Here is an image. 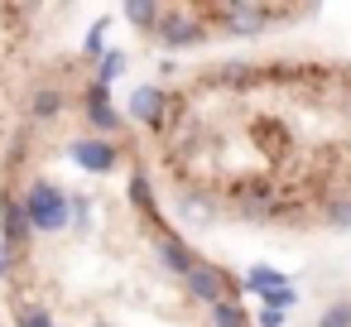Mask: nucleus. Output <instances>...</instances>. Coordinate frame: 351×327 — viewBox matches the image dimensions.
<instances>
[{"label": "nucleus", "instance_id": "f257e3e1", "mask_svg": "<svg viewBox=\"0 0 351 327\" xmlns=\"http://www.w3.org/2000/svg\"><path fill=\"white\" fill-rule=\"evenodd\" d=\"M164 111L197 207H226L245 226H351V58L212 68Z\"/></svg>", "mask_w": 351, "mask_h": 327}, {"label": "nucleus", "instance_id": "f03ea898", "mask_svg": "<svg viewBox=\"0 0 351 327\" xmlns=\"http://www.w3.org/2000/svg\"><path fill=\"white\" fill-rule=\"evenodd\" d=\"M68 212H73V202H68L53 183H34V188L25 193V217H29L34 231H63V226H68Z\"/></svg>", "mask_w": 351, "mask_h": 327}, {"label": "nucleus", "instance_id": "7ed1b4c3", "mask_svg": "<svg viewBox=\"0 0 351 327\" xmlns=\"http://www.w3.org/2000/svg\"><path fill=\"white\" fill-rule=\"evenodd\" d=\"M73 159H77L87 173H111V169H116V149H111L106 140H82V145H73Z\"/></svg>", "mask_w": 351, "mask_h": 327}, {"label": "nucleus", "instance_id": "20e7f679", "mask_svg": "<svg viewBox=\"0 0 351 327\" xmlns=\"http://www.w3.org/2000/svg\"><path fill=\"white\" fill-rule=\"evenodd\" d=\"M0 226H5V245H20L29 241V217H25V202H0Z\"/></svg>", "mask_w": 351, "mask_h": 327}, {"label": "nucleus", "instance_id": "39448f33", "mask_svg": "<svg viewBox=\"0 0 351 327\" xmlns=\"http://www.w3.org/2000/svg\"><path fill=\"white\" fill-rule=\"evenodd\" d=\"M164 101H169V97H164L159 87H140V92L130 97V116H135V121H164Z\"/></svg>", "mask_w": 351, "mask_h": 327}, {"label": "nucleus", "instance_id": "423d86ee", "mask_svg": "<svg viewBox=\"0 0 351 327\" xmlns=\"http://www.w3.org/2000/svg\"><path fill=\"white\" fill-rule=\"evenodd\" d=\"M87 116H92V125H97V130H116V125H121V116L111 111V101H106V87H101V82L87 92Z\"/></svg>", "mask_w": 351, "mask_h": 327}, {"label": "nucleus", "instance_id": "0eeeda50", "mask_svg": "<svg viewBox=\"0 0 351 327\" xmlns=\"http://www.w3.org/2000/svg\"><path fill=\"white\" fill-rule=\"evenodd\" d=\"M58 106H63V97H58L53 87H44V92H34V101H29V111H34V121H53V116H58Z\"/></svg>", "mask_w": 351, "mask_h": 327}, {"label": "nucleus", "instance_id": "6e6552de", "mask_svg": "<svg viewBox=\"0 0 351 327\" xmlns=\"http://www.w3.org/2000/svg\"><path fill=\"white\" fill-rule=\"evenodd\" d=\"M159 15H164V5H125V20L130 25H140V29H159Z\"/></svg>", "mask_w": 351, "mask_h": 327}, {"label": "nucleus", "instance_id": "1a4fd4ad", "mask_svg": "<svg viewBox=\"0 0 351 327\" xmlns=\"http://www.w3.org/2000/svg\"><path fill=\"white\" fill-rule=\"evenodd\" d=\"M121 68H125V53H106V58H101V87H106L111 77H121Z\"/></svg>", "mask_w": 351, "mask_h": 327}, {"label": "nucleus", "instance_id": "9d476101", "mask_svg": "<svg viewBox=\"0 0 351 327\" xmlns=\"http://www.w3.org/2000/svg\"><path fill=\"white\" fill-rule=\"evenodd\" d=\"M20 327H53L44 308H20Z\"/></svg>", "mask_w": 351, "mask_h": 327}, {"label": "nucleus", "instance_id": "9b49d317", "mask_svg": "<svg viewBox=\"0 0 351 327\" xmlns=\"http://www.w3.org/2000/svg\"><path fill=\"white\" fill-rule=\"evenodd\" d=\"M101 34H106V25H97V29H92V34H87V53H101V44H106V39H101Z\"/></svg>", "mask_w": 351, "mask_h": 327}, {"label": "nucleus", "instance_id": "f8f14e48", "mask_svg": "<svg viewBox=\"0 0 351 327\" xmlns=\"http://www.w3.org/2000/svg\"><path fill=\"white\" fill-rule=\"evenodd\" d=\"M5 269H10V245H0V279H5Z\"/></svg>", "mask_w": 351, "mask_h": 327}]
</instances>
